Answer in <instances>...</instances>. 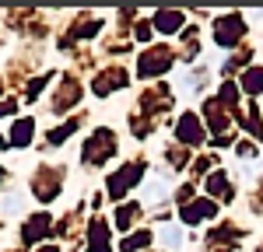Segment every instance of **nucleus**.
I'll return each instance as SVG.
<instances>
[{
    "instance_id": "obj_1",
    "label": "nucleus",
    "mask_w": 263,
    "mask_h": 252,
    "mask_svg": "<svg viewBox=\"0 0 263 252\" xmlns=\"http://www.w3.org/2000/svg\"><path fill=\"white\" fill-rule=\"evenodd\" d=\"M141 179V165H134V168H126V172H120L116 179H112V193L120 196V193H126V186H134Z\"/></svg>"
},
{
    "instance_id": "obj_2",
    "label": "nucleus",
    "mask_w": 263,
    "mask_h": 252,
    "mask_svg": "<svg viewBox=\"0 0 263 252\" xmlns=\"http://www.w3.org/2000/svg\"><path fill=\"white\" fill-rule=\"evenodd\" d=\"M239 32H242V25H239V18H224V25H221V32H218V42H228L232 39H239Z\"/></svg>"
},
{
    "instance_id": "obj_3",
    "label": "nucleus",
    "mask_w": 263,
    "mask_h": 252,
    "mask_svg": "<svg viewBox=\"0 0 263 252\" xmlns=\"http://www.w3.org/2000/svg\"><path fill=\"white\" fill-rule=\"evenodd\" d=\"M179 21H182V14L162 11V14H158V28H162V32H176V28H179Z\"/></svg>"
},
{
    "instance_id": "obj_4",
    "label": "nucleus",
    "mask_w": 263,
    "mask_h": 252,
    "mask_svg": "<svg viewBox=\"0 0 263 252\" xmlns=\"http://www.w3.org/2000/svg\"><path fill=\"white\" fill-rule=\"evenodd\" d=\"M211 214H214V207H211V203H197V207L186 210V221H203V217H211Z\"/></svg>"
},
{
    "instance_id": "obj_5",
    "label": "nucleus",
    "mask_w": 263,
    "mask_h": 252,
    "mask_svg": "<svg viewBox=\"0 0 263 252\" xmlns=\"http://www.w3.org/2000/svg\"><path fill=\"white\" fill-rule=\"evenodd\" d=\"M162 242L168 245V249H176V245H179V228H176V224H168V228L162 231Z\"/></svg>"
},
{
    "instance_id": "obj_6",
    "label": "nucleus",
    "mask_w": 263,
    "mask_h": 252,
    "mask_svg": "<svg viewBox=\"0 0 263 252\" xmlns=\"http://www.w3.org/2000/svg\"><path fill=\"white\" fill-rule=\"evenodd\" d=\"M28 133H32V123L25 119V123L14 126V144H28Z\"/></svg>"
},
{
    "instance_id": "obj_7",
    "label": "nucleus",
    "mask_w": 263,
    "mask_h": 252,
    "mask_svg": "<svg viewBox=\"0 0 263 252\" xmlns=\"http://www.w3.org/2000/svg\"><path fill=\"white\" fill-rule=\"evenodd\" d=\"M197 137H200V130H197V123L186 116V119H182V140H197Z\"/></svg>"
},
{
    "instance_id": "obj_8",
    "label": "nucleus",
    "mask_w": 263,
    "mask_h": 252,
    "mask_svg": "<svg viewBox=\"0 0 263 252\" xmlns=\"http://www.w3.org/2000/svg\"><path fill=\"white\" fill-rule=\"evenodd\" d=\"M147 242H151V235L144 231V235H134L130 242H123V249H126V252H134V249H141V245H147Z\"/></svg>"
},
{
    "instance_id": "obj_9",
    "label": "nucleus",
    "mask_w": 263,
    "mask_h": 252,
    "mask_svg": "<svg viewBox=\"0 0 263 252\" xmlns=\"http://www.w3.org/2000/svg\"><path fill=\"white\" fill-rule=\"evenodd\" d=\"M246 77H249V81H246V88H249V91H260V70H249V74H246Z\"/></svg>"
}]
</instances>
